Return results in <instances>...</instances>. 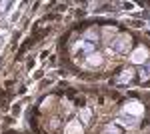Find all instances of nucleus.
<instances>
[{
    "label": "nucleus",
    "mask_w": 150,
    "mask_h": 134,
    "mask_svg": "<svg viewBox=\"0 0 150 134\" xmlns=\"http://www.w3.org/2000/svg\"><path fill=\"white\" fill-rule=\"evenodd\" d=\"M122 112H124V114H130V116L140 118V116L144 114V106H142L140 102H136V100H130V102H126V104L122 106Z\"/></svg>",
    "instance_id": "nucleus-2"
},
{
    "label": "nucleus",
    "mask_w": 150,
    "mask_h": 134,
    "mask_svg": "<svg viewBox=\"0 0 150 134\" xmlns=\"http://www.w3.org/2000/svg\"><path fill=\"white\" fill-rule=\"evenodd\" d=\"M150 52H148V48H144V46H138L132 54H130V60H132V64H146L150 58Z\"/></svg>",
    "instance_id": "nucleus-3"
},
{
    "label": "nucleus",
    "mask_w": 150,
    "mask_h": 134,
    "mask_svg": "<svg viewBox=\"0 0 150 134\" xmlns=\"http://www.w3.org/2000/svg\"><path fill=\"white\" fill-rule=\"evenodd\" d=\"M132 78H134V70H132V68H124L114 80L118 82V84H124V82H130Z\"/></svg>",
    "instance_id": "nucleus-6"
},
{
    "label": "nucleus",
    "mask_w": 150,
    "mask_h": 134,
    "mask_svg": "<svg viewBox=\"0 0 150 134\" xmlns=\"http://www.w3.org/2000/svg\"><path fill=\"white\" fill-rule=\"evenodd\" d=\"M102 134H120V130H118L116 124H106L104 130H102Z\"/></svg>",
    "instance_id": "nucleus-12"
},
{
    "label": "nucleus",
    "mask_w": 150,
    "mask_h": 134,
    "mask_svg": "<svg viewBox=\"0 0 150 134\" xmlns=\"http://www.w3.org/2000/svg\"><path fill=\"white\" fill-rule=\"evenodd\" d=\"M102 64V54L100 52H92V54L86 56V66H100Z\"/></svg>",
    "instance_id": "nucleus-7"
},
{
    "label": "nucleus",
    "mask_w": 150,
    "mask_h": 134,
    "mask_svg": "<svg viewBox=\"0 0 150 134\" xmlns=\"http://www.w3.org/2000/svg\"><path fill=\"white\" fill-rule=\"evenodd\" d=\"M90 116H92V112L88 110V108H84V110H80V114H78V122H80L82 126H86V124L90 122Z\"/></svg>",
    "instance_id": "nucleus-9"
},
{
    "label": "nucleus",
    "mask_w": 150,
    "mask_h": 134,
    "mask_svg": "<svg viewBox=\"0 0 150 134\" xmlns=\"http://www.w3.org/2000/svg\"><path fill=\"white\" fill-rule=\"evenodd\" d=\"M66 134H82V124L78 120H72L66 126Z\"/></svg>",
    "instance_id": "nucleus-8"
},
{
    "label": "nucleus",
    "mask_w": 150,
    "mask_h": 134,
    "mask_svg": "<svg viewBox=\"0 0 150 134\" xmlns=\"http://www.w3.org/2000/svg\"><path fill=\"white\" fill-rule=\"evenodd\" d=\"M130 48H132V38L128 34H120L116 40H112V44H110V50H114L118 54H126Z\"/></svg>",
    "instance_id": "nucleus-1"
},
{
    "label": "nucleus",
    "mask_w": 150,
    "mask_h": 134,
    "mask_svg": "<svg viewBox=\"0 0 150 134\" xmlns=\"http://www.w3.org/2000/svg\"><path fill=\"white\" fill-rule=\"evenodd\" d=\"M74 52H82V54H92V52H96V44H92V42H88V40H84V38H80V40H76L74 42Z\"/></svg>",
    "instance_id": "nucleus-5"
},
{
    "label": "nucleus",
    "mask_w": 150,
    "mask_h": 134,
    "mask_svg": "<svg viewBox=\"0 0 150 134\" xmlns=\"http://www.w3.org/2000/svg\"><path fill=\"white\" fill-rule=\"evenodd\" d=\"M114 124H116V126H124V128H136V126H138V118H136V116H130V114H124V112H120Z\"/></svg>",
    "instance_id": "nucleus-4"
},
{
    "label": "nucleus",
    "mask_w": 150,
    "mask_h": 134,
    "mask_svg": "<svg viewBox=\"0 0 150 134\" xmlns=\"http://www.w3.org/2000/svg\"><path fill=\"white\" fill-rule=\"evenodd\" d=\"M140 78L142 80H150V60L146 64H142V70H140Z\"/></svg>",
    "instance_id": "nucleus-10"
},
{
    "label": "nucleus",
    "mask_w": 150,
    "mask_h": 134,
    "mask_svg": "<svg viewBox=\"0 0 150 134\" xmlns=\"http://www.w3.org/2000/svg\"><path fill=\"white\" fill-rule=\"evenodd\" d=\"M82 38H84V40H88V42H92V44H96V40H98V32H96V30H88Z\"/></svg>",
    "instance_id": "nucleus-11"
}]
</instances>
